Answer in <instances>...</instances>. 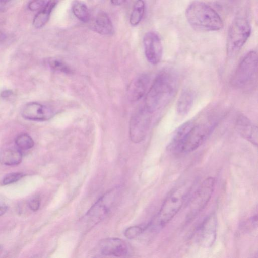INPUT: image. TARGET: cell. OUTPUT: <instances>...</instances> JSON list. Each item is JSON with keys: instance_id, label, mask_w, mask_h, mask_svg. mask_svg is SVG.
I'll list each match as a JSON object with an SVG mask.
<instances>
[{"instance_id": "obj_1", "label": "cell", "mask_w": 258, "mask_h": 258, "mask_svg": "<svg viewBox=\"0 0 258 258\" xmlns=\"http://www.w3.org/2000/svg\"><path fill=\"white\" fill-rule=\"evenodd\" d=\"M211 131V126L187 121L175 131L168 148L177 153L191 152L202 145Z\"/></svg>"}, {"instance_id": "obj_2", "label": "cell", "mask_w": 258, "mask_h": 258, "mask_svg": "<svg viewBox=\"0 0 258 258\" xmlns=\"http://www.w3.org/2000/svg\"><path fill=\"white\" fill-rule=\"evenodd\" d=\"M177 79L171 71L160 72L154 80L145 100V108L151 114L164 107L175 93Z\"/></svg>"}, {"instance_id": "obj_3", "label": "cell", "mask_w": 258, "mask_h": 258, "mask_svg": "<svg viewBox=\"0 0 258 258\" xmlns=\"http://www.w3.org/2000/svg\"><path fill=\"white\" fill-rule=\"evenodd\" d=\"M185 17L190 25L199 31H218L223 27L222 19L217 12L201 1L193 2L188 6Z\"/></svg>"}, {"instance_id": "obj_4", "label": "cell", "mask_w": 258, "mask_h": 258, "mask_svg": "<svg viewBox=\"0 0 258 258\" xmlns=\"http://www.w3.org/2000/svg\"><path fill=\"white\" fill-rule=\"evenodd\" d=\"M188 185H182L172 190L165 199L154 221L148 224L151 226L163 227L177 214L189 192Z\"/></svg>"}, {"instance_id": "obj_5", "label": "cell", "mask_w": 258, "mask_h": 258, "mask_svg": "<svg viewBox=\"0 0 258 258\" xmlns=\"http://www.w3.org/2000/svg\"><path fill=\"white\" fill-rule=\"evenodd\" d=\"M120 193V188L115 187L101 197L81 220L83 229L89 230L103 220L116 203Z\"/></svg>"}, {"instance_id": "obj_6", "label": "cell", "mask_w": 258, "mask_h": 258, "mask_svg": "<svg viewBox=\"0 0 258 258\" xmlns=\"http://www.w3.org/2000/svg\"><path fill=\"white\" fill-rule=\"evenodd\" d=\"M251 32L250 24L246 17L238 16L234 18L227 35L226 49L229 56L237 54L249 38Z\"/></svg>"}, {"instance_id": "obj_7", "label": "cell", "mask_w": 258, "mask_h": 258, "mask_svg": "<svg viewBox=\"0 0 258 258\" xmlns=\"http://www.w3.org/2000/svg\"><path fill=\"white\" fill-rule=\"evenodd\" d=\"M257 54L255 51L248 52L238 65L231 79L232 85L242 88L250 84L256 77Z\"/></svg>"}, {"instance_id": "obj_8", "label": "cell", "mask_w": 258, "mask_h": 258, "mask_svg": "<svg viewBox=\"0 0 258 258\" xmlns=\"http://www.w3.org/2000/svg\"><path fill=\"white\" fill-rule=\"evenodd\" d=\"M215 184V178L208 177L198 187L189 202L188 220L194 218L206 207L212 196Z\"/></svg>"}, {"instance_id": "obj_9", "label": "cell", "mask_w": 258, "mask_h": 258, "mask_svg": "<svg viewBox=\"0 0 258 258\" xmlns=\"http://www.w3.org/2000/svg\"><path fill=\"white\" fill-rule=\"evenodd\" d=\"M151 121V113L145 108L136 111L129 123V137L135 143L142 141L146 136Z\"/></svg>"}, {"instance_id": "obj_10", "label": "cell", "mask_w": 258, "mask_h": 258, "mask_svg": "<svg viewBox=\"0 0 258 258\" xmlns=\"http://www.w3.org/2000/svg\"><path fill=\"white\" fill-rule=\"evenodd\" d=\"M217 235V218L215 213L208 216L201 224L196 233V239L201 246L207 248L213 245Z\"/></svg>"}, {"instance_id": "obj_11", "label": "cell", "mask_w": 258, "mask_h": 258, "mask_svg": "<svg viewBox=\"0 0 258 258\" xmlns=\"http://www.w3.org/2000/svg\"><path fill=\"white\" fill-rule=\"evenodd\" d=\"M145 54L149 63L157 64L162 56L163 48L161 41L158 35L150 31L145 34L143 38Z\"/></svg>"}, {"instance_id": "obj_12", "label": "cell", "mask_w": 258, "mask_h": 258, "mask_svg": "<svg viewBox=\"0 0 258 258\" xmlns=\"http://www.w3.org/2000/svg\"><path fill=\"white\" fill-rule=\"evenodd\" d=\"M97 251L102 255L124 256L128 253V246L126 242L118 238H107L98 243Z\"/></svg>"}, {"instance_id": "obj_13", "label": "cell", "mask_w": 258, "mask_h": 258, "mask_svg": "<svg viewBox=\"0 0 258 258\" xmlns=\"http://www.w3.org/2000/svg\"><path fill=\"white\" fill-rule=\"evenodd\" d=\"M21 114L24 118L27 120L43 121L51 118L54 114L47 106L37 102H30L24 106Z\"/></svg>"}, {"instance_id": "obj_14", "label": "cell", "mask_w": 258, "mask_h": 258, "mask_svg": "<svg viewBox=\"0 0 258 258\" xmlns=\"http://www.w3.org/2000/svg\"><path fill=\"white\" fill-rule=\"evenodd\" d=\"M235 127L238 133L253 145H257V127L249 118L240 115L236 119Z\"/></svg>"}, {"instance_id": "obj_15", "label": "cell", "mask_w": 258, "mask_h": 258, "mask_svg": "<svg viewBox=\"0 0 258 258\" xmlns=\"http://www.w3.org/2000/svg\"><path fill=\"white\" fill-rule=\"evenodd\" d=\"M150 78L146 74H141L135 78L129 85L127 98L131 102H136L141 99L147 89Z\"/></svg>"}, {"instance_id": "obj_16", "label": "cell", "mask_w": 258, "mask_h": 258, "mask_svg": "<svg viewBox=\"0 0 258 258\" xmlns=\"http://www.w3.org/2000/svg\"><path fill=\"white\" fill-rule=\"evenodd\" d=\"M194 100L193 91L189 88L183 89L177 100L176 111L179 115H185L190 110Z\"/></svg>"}, {"instance_id": "obj_17", "label": "cell", "mask_w": 258, "mask_h": 258, "mask_svg": "<svg viewBox=\"0 0 258 258\" xmlns=\"http://www.w3.org/2000/svg\"><path fill=\"white\" fill-rule=\"evenodd\" d=\"M58 2V0H48L45 3L33 19V25L35 28L37 29L41 28L47 23L51 12Z\"/></svg>"}, {"instance_id": "obj_18", "label": "cell", "mask_w": 258, "mask_h": 258, "mask_svg": "<svg viewBox=\"0 0 258 258\" xmlns=\"http://www.w3.org/2000/svg\"><path fill=\"white\" fill-rule=\"evenodd\" d=\"M94 29L97 33L103 35H111L113 33V27L108 15L104 12L97 14L94 23Z\"/></svg>"}, {"instance_id": "obj_19", "label": "cell", "mask_w": 258, "mask_h": 258, "mask_svg": "<svg viewBox=\"0 0 258 258\" xmlns=\"http://www.w3.org/2000/svg\"><path fill=\"white\" fill-rule=\"evenodd\" d=\"M22 159L21 152L16 149H7L0 153V162L8 166L17 165Z\"/></svg>"}, {"instance_id": "obj_20", "label": "cell", "mask_w": 258, "mask_h": 258, "mask_svg": "<svg viewBox=\"0 0 258 258\" xmlns=\"http://www.w3.org/2000/svg\"><path fill=\"white\" fill-rule=\"evenodd\" d=\"M74 15L83 22H88L90 18V14L87 6L79 1H74L72 5Z\"/></svg>"}, {"instance_id": "obj_21", "label": "cell", "mask_w": 258, "mask_h": 258, "mask_svg": "<svg viewBox=\"0 0 258 258\" xmlns=\"http://www.w3.org/2000/svg\"><path fill=\"white\" fill-rule=\"evenodd\" d=\"M145 12V3L143 0H137L132 11L130 23L133 26L138 25L142 20Z\"/></svg>"}, {"instance_id": "obj_22", "label": "cell", "mask_w": 258, "mask_h": 258, "mask_svg": "<svg viewBox=\"0 0 258 258\" xmlns=\"http://www.w3.org/2000/svg\"><path fill=\"white\" fill-rule=\"evenodd\" d=\"M15 143L19 149L23 150L31 149L34 144L32 138L26 133L18 135L15 139Z\"/></svg>"}, {"instance_id": "obj_23", "label": "cell", "mask_w": 258, "mask_h": 258, "mask_svg": "<svg viewBox=\"0 0 258 258\" xmlns=\"http://www.w3.org/2000/svg\"><path fill=\"white\" fill-rule=\"evenodd\" d=\"M49 67L53 71L65 74H71L72 71L66 63L57 58H50L48 61Z\"/></svg>"}, {"instance_id": "obj_24", "label": "cell", "mask_w": 258, "mask_h": 258, "mask_svg": "<svg viewBox=\"0 0 258 258\" xmlns=\"http://www.w3.org/2000/svg\"><path fill=\"white\" fill-rule=\"evenodd\" d=\"M148 228V225L142 226H133L127 228L124 232V236L128 239L136 238Z\"/></svg>"}, {"instance_id": "obj_25", "label": "cell", "mask_w": 258, "mask_h": 258, "mask_svg": "<svg viewBox=\"0 0 258 258\" xmlns=\"http://www.w3.org/2000/svg\"><path fill=\"white\" fill-rule=\"evenodd\" d=\"M24 174L22 172L11 173L6 175L2 180L3 185H8L17 182L21 179Z\"/></svg>"}, {"instance_id": "obj_26", "label": "cell", "mask_w": 258, "mask_h": 258, "mask_svg": "<svg viewBox=\"0 0 258 258\" xmlns=\"http://www.w3.org/2000/svg\"><path fill=\"white\" fill-rule=\"evenodd\" d=\"M40 198L39 196H35L30 199L28 202V206L33 211H37L40 205Z\"/></svg>"}, {"instance_id": "obj_27", "label": "cell", "mask_w": 258, "mask_h": 258, "mask_svg": "<svg viewBox=\"0 0 258 258\" xmlns=\"http://www.w3.org/2000/svg\"><path fill=\"white\" fill-rule=\"evenodd\" d=\"M45 4L44 0H33L28 5V9L32 11L41 9Z\"/></svg>"}, {"instance_id": "obj_28", "label": "cell", "mask_w": 258, "mask_h": 258, "mask_svg": "<svg viewBox=\"0 0 258 258\" xmlns=\"http://www.w3.org/2000/svg\"><path fill=\"white\" fill-rule=\"evenodd\" d=\"M13 92L11 90H6L3 91L1 93V96L3 98H7L12 95Z\"/></svg>"}, {"instance_id": "obj_29", "label": "cell", "mask_w": 258, "mask_h": 258, "mask_svg": "<svg viewBox=\"0 0 258 258\" xmlns=\"http://www.w3.org/2000/svg\"><path fill=\"white\" fill-rule=\"evenodd\" d=\"M8 207L4 203H0V216L4 214L7 211Z\"/></svg>"}, {"instance_id": "obj_30", "label": "cell", "mask_w": 258, "mask_h": 258, "mask_svg": "<svg viewBox=\"0 0 258 258\" xmlns=\"http://www.w3.org/2000/svg\"><path fill=\"white\" fill-rule=\"evenodd\" d=\"M126 0H110L111 3L116 6H119L125 2Z\"/></svg>"}, {"instance_id": "obj_31", "label": "cell", "mask_w": 258, "mask_h": 258, "mask_svg": "<svg viewBox=\"0 0 258 258\" xmlns=\"http://www.w3.org/2000/svg\"><path fill=\"white\" fill-rule=\"evenodd\" d=\"M7 36L2 31H0V42L5 40L6 39Z\"/></svg>"}, {"instance_id": "obj_32", "label": "cell", "mask_w": 258, "mask_h": 258, "mask_svg": "<svg viewBox=\"0 0 258 258\" xmlns=\"http://www.w3.org/2000/svg\"><path fill=\"white\" fill-rule=\"evenodd\" d=\"M11 1H12V0H0V2L1 3H8Z\"/></svg>"}, {"instance_id": "obj_33", "label": "cell", "mask_w": 258, "mask_h": 258, "mask_svg": "<svg viewBox=\"0 0 258 258\" xmlns=\"http://www.w3.org/2000/svg\"><path fill=\"white\" fill-rule=\"evenodd\" d=\"M2 247H1V246L0 245V254H1V252H2Z\"/></svg>"}, {"instance_id": "obj_34", "label": "cell", "mask_w": 258, "mask_h": 258, "mask_svg": "<svg viewBox=\"0 0 258 258\" xmlns=\"http://www.w3.org/2000/svg\"><path fill=\"white\" fill-rule=\"evenodd\" d=\"M231 1H236V0H231Z\"/></svg>"}]
</instances>
